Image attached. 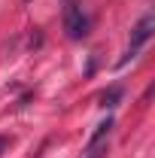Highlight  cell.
Listing matches in <instances>:
<instances>
[{
  "mask_svg": "<svg viewBox=\"0 0 155 158\" xmlns=\"http://www.w3.org/2000/svg\"><path fill=\"white\" fill-rule=\"evenodd\" d=\"M9 146V137H0V155H3V149Z\"/></svg>",
  "mask_w": 155,
  "mask_h": 158,
  "instance_id": "obj_5",
  "label": "cell"
},
{
  "mask_svg": "<svg viewBox=\"0 0 155 158\" xmlns=\"http://www.w3.org/2000/svg\"><path fill=\"white\" fill-rule=\"evenodd\" d=\"M91 31V19L85 15V9L79 3H67L64 6V34L70 40H85Z\"/></svg>",
  "mask_w": 155,
  "mask_h": 158,
  "instance_id": "obj_2",
  "label": "cell"
},
{
  "mask_svg": "<svg viewBox=\"0 0 155 158\" xmlns=\"http://www.w3.org/2000/svg\"><path fill=\"white\" fill-rule=\"evenodd\" d=\"M24 3H27V0H24Z\"/></svg>",
  "mask_w": 155,
  "mask_h": 158,
  "instance_id": "obj_6",
  "label": "cell"
},
{
  "mask_svg": "<svg viewBox=\"0 0 155 158\" xmlns=\"http://www.w3.org/2000/svg\"><path fill=\"white\" fill-rule=\"evenodd\" d=\"M152 34H155V15H152V12H146V15H143V19L137 21L134 27H131V40H128V52H125V55L119 58V64H116V67H125L128 61H134L137 55H140V49H143V46L149 43V37H152Z\"/></svg>",
  "mask_w": 155,
  "mask_h": 158,
  "instance_id": "obj_1",
  "label": "cell"
},
{
  "mask_svg": "<svg viewBox=\"0 0 155 158\" xmlns=\"http://www.w3.org/2000/svg\"><path fill=\"white\" fill-rule=\"evenodd\" d=\"M107 152H110V137H103V140H88L85 155H82V158H107Z\"/></svg>",
  "mask_w": 155,
  "mask_h": 158,
  "instance_id": "obj_3",
  "label": "cell"
},
{
  "mask_svg": "<svg viewBox=\"0 0 155 158\" xmlns=\"http://www.w3.org/2000/svg\"><path fill=\"white\" fill-rule=\"evenodd\" d=\"M122 94H125V88H122V85H113V88H107V91L100 94V106H103V110H113V106H119Z\"/></svg>",
  "mask_w": 155,
  "mask_h": 158,
  "instance_id": "obj_4",
  "label": "cell"
}]
</instances>
